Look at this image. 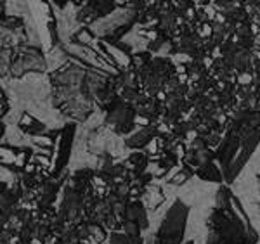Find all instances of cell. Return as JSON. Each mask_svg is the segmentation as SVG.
<instances>
[{
	"label": "cell",
	"instance_id": "obj_1",
	"mask_svg": "<svg viewBox=\"0 0 260 244\" xmlns=\"http://www.w3.org/2000/svg\"><path fill=\"white\" fill-rule=\"evenodd\" d=\"M186 217L187 206H184L180 201H175L167 213L165 220L161 222L158 234L154 235V244H179L186 229Z\"/></svg>",
	"mask_w": 260,
	"mask_h": 244
},
{
	"label": "cell",
	"instance_id": "obj_2",
	"mask_svg": "<svg viewBox=\"0 0 260 244\" xmlns=\"http://www.w3.org/2000/svg\"><path fill=\"white\" fill-rule=\"evenodd\" d=\"M156 135H158L156 127H144V128H141L139 132L134 133L130 138H127V146L134 147V149H137V147H144V146L151 144V142L156 138Z\"/></svg>",
	"mask_w": 260,
	"mask_h": 244
},
{
	"label": "cell",
	"instance_id": "obj_3",
	"mask_svg": "<svg viewBox=\"0 0 260 244\" xmlns=\"http://www.w3.org/2000/svg\"><path fill=\"white\" fill-rule=\"evenodd\" d=\"M110 242L111 244H142L139 237H132L128 234H121V232H113L110 235Z\"/></svg>",
	"mask_w": 260,
	"mask_h": 244
}]
</instances>
